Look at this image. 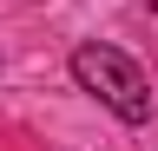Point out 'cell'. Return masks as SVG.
Segmentation results:
<instances>
[{"mask_svg":"<svg viewBox=\"0 0 158 151\" xmlns=\"http://www.w3.org/2000/svg\"><path fill=\"white\" fill-rule=\"evenodd\" d=\"M73 79L86 85L112 118H125V125H152V79H145V72H138L118 46H99V40L73 46Z\"/></svg>","mask_w":158,"mask_h":151,"instance_id":"obj_1","label":"cell"}]
</instances>
